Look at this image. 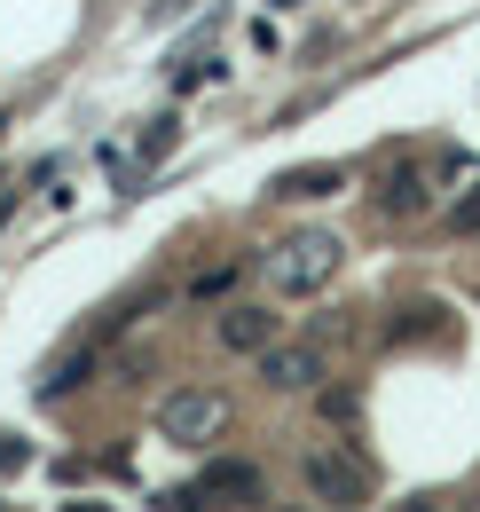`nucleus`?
<instances>
[{"mask_svg":"<svg viewBox=\"0 0 480 512\" xmlns=\"http://www.w3.org/2000/svg\"><path fill=\"white\" fill-rule=\"evenodd\" d=\"M449 229H457V237H480V190H473V197H457V213H449Z\"/></svg>","mask_w":480,"mask_h":512,"instance_id":"13","label":"nucleus"},{"mask_svg":"<svg viewBox=\"0 0 480 512\" xmlns=\"http://www.w3.org/2000/svg\"><path fill=\"white\" fill-rule=\"evenodd\" d=\"M315 402H323V418H339V426H362V394H355V386H323Z\"/></svg>","mask_w":480,"mask_h":512,"instance_id":"10","label":"nucleus"},{"mask_svg":"<svg viewBox=\"0 0 480 512\" xmlns=\"http://www.w3.org/2000/svg\"><path fill=\"white\" fill-rule=\"evenodd\" d=\"M229 284H237V268H205V276H197V284H189V300H197V308H205V300H221V292H229Z\"/></svg>","mask_w":480,"mask_h":512,"instance_id":"12","label":"nucleus"},{"mask_svg":"<svg viewBox=\"0 0 480 512\" xmlns=\"http://www.w3.org/2000/svg\"><path fill=\"white\" fill-rule=\"evenodd\" d=\"M63 512H111V505H87V497H79V505H63Z\"/></svg>","mask_w":480,"mask_h":512,"instance_id":"16","label":"nucleus"},{"mask_svg":"<svg viewBox=\"0 0 480 512\" xmlns=\"http://www.w3.org/2000/svg\"><path fill=\"white\" fill-rule=\"evenodd\" d=\"M213 497L260 505V497H268V473H260V465H244V457H213V465L197 473V489H181V497H174V512H197V505H213Z\"/></svg>","mask_w":480,"mask_h":512,"instance_id":"4","label":"nucleus"},{"mask_svg":"<svg viewBox=\"0 0 480 512\" xmlns=\"http://www.w3.org/2000/svg\"><path fill=\"white\" fill-rule=\"evenodd\" d=\"M276 323H284V316H268L260 300H237V308H221L213 339H221L229 355H260V347H276Z\"/></svg>","mask_w":480,"mask_h":512,"instance_id":"6","label":"nucleus"},{"mask_svg":"<svg viewBox=\"0 0 480 512\" xmlns=\"http://www.w3.org/2000/svg\"><path fill=\"white\" fill-rule=\"evenodd\" d=\"M260 379L276 386V394L323 386V347H315V339H276V347H260Z\"/></svg>","mask_w":480,"mask_h":512,"instance_id":"5","label":"nucleus"},{"mask_svg":"<svg viewBox=\"0 0 480 512\" xmlns=\"http://www.w3.org/2000/svg\"><path fill=\"white\" fill-rule=\"evenodd\" d=\"M300 481H307V497H315L323 512H370V465H362L347 442L307 449V457H300Z\"/></svg>","mask_w":480,"mask_h":512,"instance_id":"2","label":"nucleus"},{"mask_svg":"<svg viewBox=\"0 0 480 512\" xmlns=\"http://www.w3.org/2000/svg\"><path fill=\"white\" fill-rule=\"evenodd\" d=\"M418 331H433V308H410L402 323H386V339H418Z\"/></svg>","mask_w":480,"mask_h":512,"instance_id":"15","label":"nucleus"},{"mask_svg":"<svg viewBox=\"0 0 480 512\" xmlns=\"http://www.w3.org/2000/svg\"><path fill=\"white\" fill-rule=\"evenodd\" d=\"M32 465V442H16V434H0V473H24Z\"/></svg>","mask_w":480,"mask_h":512,"instance_id":"14","label":"nucleus"},{"mask_svg":"<svg viewBox=\"0 0 480 512\" xmlns=\"http://www.w3.org/2000/svg\"><path fill=\"white\" fill-rule=\"evenodd\" d=\"M174 142H181V119H174V111H166V119H150V134H142V174H150V166H166V158H174Z\"/></svg>","mask_w":480,"mask_h":512,"instance_id":"9","label":"nucleus"},{"mask_svg":"<svg viewBox=\"0 0 480 512\" xmlns=\"http://www.w3.org/2000/svg\"><path fill=\"white\" fill-rule=\"evenodd\" d=\"M221 426H229V394H221V386H174V394L158 402V434L174 449H205Z\"/></svg>","mask_w":480,"mask_h":512,"instance_id":"3","label":"nucleus"},{"mask_svg":"<svg viewBox=\"0 0 480 512\" xmlns=\"http://www.w3.org/2000/svg\"><path fill=\"white\" fill-rule=\"evenodd\" d=\"M425 205H433V166H386L378 213H386V221H418Z\"/></svg>","mask_w":480,"mask_h":512,"instance_id":"7","label":"nucleus"},{"mask_svg":"<svg viewBox=\"0 0 480 512\" xmlns=\"http://www.w3.org/2000/svg\"><path fill=\"white\" fill-rule=\"evenodd\" d=\"M339 260H347V245L331 229H292L284 245H268V292L276 300H315L339 276Z\"/></svg>","mask_w":480,"mask_h":512,"instance_id":"1","label":"nucleus"},{"mask_svg":"<svg viewBox=\"0 0 480 512\" xmlns=\"http://www.w3.org/2000/svg\"><path fill=\"white\" fill-rule=\"evenodd\" d=\"M347 190V166H284L268 197H284V205H307V197H339Z\"/></svg>","mask_w":480,"mask_h":512,"instance_id":"8","label":"nucleus"},{"mask_svg":"<svg viewBox=\"0 0 480 512\" xmlns=\"http://www.w3.org/2000/svg\"><path fill=\"white\" fill-rule=\"evenodd\" d=\"M79 379H87V355H71V363H56V371L40 379V394H48V402H63V394H71Z\"/></svg>","mask_w":480,"mask_h":512,"instance_id":"11","label":"nucleus"}]
</instances>
